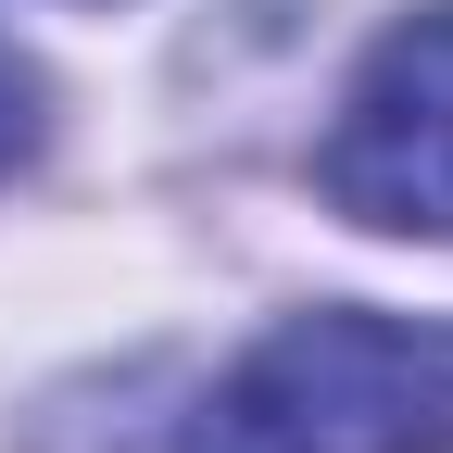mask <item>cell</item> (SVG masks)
<instances>
[{"label": "cell", "instance_id": "cell-1", "mask_svg": "<svg viewBox=\"0 0 453 453\" xmlns=\"http://www.w3.org/2000/svg\"><path fill=\"white\" fill-rule=\"evenodd\" d=\"M177 453H453V315H277L189 403Z\"/></svg>", "mask_w": 453, "mask_h": 453}, {"label": "cell", "instance_id": "cell-2", "mask_svg": "<svg viewBox=\"0 0 453 453\" xmlns=\"http://www.w3.org/2000/svg\"><path fill=\"white\" fill-rule=\"evenodd\" d=\"M315 177L378 240H453V0L378 26V50L340 88V127H327Z\"/></svg>", "mask_w": 453, "mask_h": 453}, {"label": "cell", "instance_id": "cell-3", "mask_svg": "<svg viewBox=\"0 0 453 453\" xmlns=\"http://www.w3.org/2000/svg\"><path fill=\"white\" fill-rule=\"evenodd\" d=\"M38 139H50V76L0 38V177H13V164H38Z\"/></svg>", "mask_w": 453, "mask_h": 453}]
</instances>
